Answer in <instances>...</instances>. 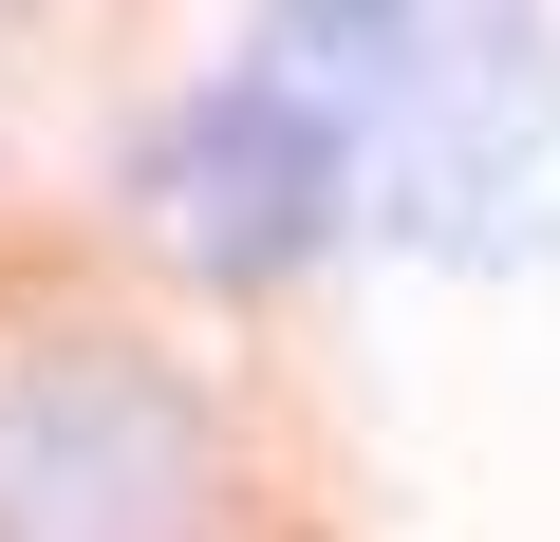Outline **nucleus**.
Instances as JSON below:
<instances>
[{
	"instance_id": "2",
	"label": "nucleus",
	"mask_w": 560,
	"mask_h": 542,
	"mask_svg": "<svg viewBox=\"0 0 560 542\" xmlns=\"http://www.w3.org/2000/svg\"><path fill=\"white\" fill-rule=\"evenodd\" d=\"M131 206H150V243L187 281L280 300V281H318L337 224L374 206V113L318 94V76H280V57H243V76L131 113Z\"/></svg>"
},
{
	"instance_id": "4",
	"label": "nucleus",
	"mask_w": 560,
	"mask_h": 542,
	"mask_svg": "<svg viewBox=\"0 0 560 542\" xmlns=\"http://www.w3.org/2000/svg\"><path fill=\"white\" fill-rule=\"evenodd\" d=\"M448 20V0H243V57H280V76H318V94H393L411 76V38Z\"/></svg>"
},
{
	"instance_id": "1",
	"label": "nucleus",
	"mask_w": 560,
	"mask_h": 542,
	"mask_svg": "<svg viewBox=\"0 0 560 542\" xmlns=\"http://www.w3.org/2000/svg\"><path fill=\"white\" fill-rule=\"evenodd\" d=\"M0 542H243L224 393L113 319L0 337Z\"/></svg>"
},
{
	"instance_id": "3",
	"label": "nucleus",
	"mask_w": 560,
	"mask_h": 542,
	"mask_svg": "<svg viewBox=\"0 0 560 542\" xmlns=\"http://www.w3.org/2000/svg\"><path fill=\"white\" fill-rule=\"evenodd\" d=\"M374 224L411 262L560 243V0H448L374 94Z\"/></svg>"
},
{
	"instance_id": "5",
	"label": "nucleus",
	"mask_w": 560,
	"mask_h": 542,
	"mask_svg": "<svg viewBox=\"0 0 560 542\" xmlns=\"http://www.w3.org/2000/svg\"><path fill=\"white\" fill-rule=\"evenodd\" d=\"M0 38H20V0H0Z\"/></svg>"
}]
</instances>
